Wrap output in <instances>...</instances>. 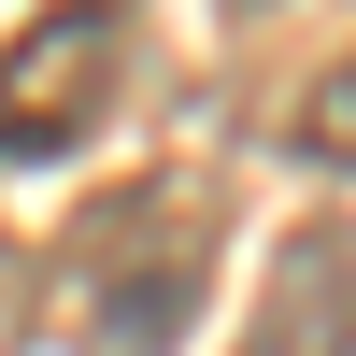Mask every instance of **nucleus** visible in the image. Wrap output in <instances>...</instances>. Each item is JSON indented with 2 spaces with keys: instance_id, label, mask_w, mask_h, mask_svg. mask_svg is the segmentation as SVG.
Wrapping results in <instances>:
<instances>
[{
  "instance_id": "nucleus-4",
  "label": "nucleus",
  "mask_w": 356,
  "mask_h": 356,
  "mask_svg": "<svg viewBox=\"0 0 356 356\" xmlns=\"http://www.w3.org/2000/svg\"><path fill=\"white\" fill-rule=\"evenodd\" d=\"M285 157H300V171H356V57H328V72L300 86V114H285Z\"/></svg>"
},
{
  "instance_id": "nucleus-5",
  "label": "nucleus",
  "mask_w": 356,
  "mask_h": 356,
  "mask_svg": "<svg viewBox=\"0 0 356 356\" xmlns=\"http://www.w3.org/2000/svg\"><path fill=\"white\" fill-rule=\"evenodd\" d=\"M0 300H15V243H0Z\"/></svg>"
},
{
  "instance_id": "nucleus-3",
  "label": "nucleus",
  "mask_w": 356,
  "mask_h": 356,
  "mask_svg": "<svg viewBox=\"0 0 356 356\" xmlns=\"http://www.w3.org/2000/svg\"><path fill=\"white\" fill-rule=\"evenodd\" d=\"M243 356H356V228H300L271 257Z\"/></svg>"
},
{
  "instance_id": "nucleus-2",
  "label": "nucleus",
  "mask_w": 356,
  "mask_h": 356,
  "mask_svg": "<svg viewBox=\"0 0 356 356\" xmlns=\"http://www.w3.org/2000/svg\"><path fill=\"white\" fill-rule=\"evenodd\" d=\"M114 72H129V0H57V15H29L15 43H0V171L72 157V143L100 129Z\"/></svg>"
},
{
  "instance_id": "nucleus-1",
  "label": "nucleus",
  "mask_w": 356,
  "mask_h": 356,
  "mask_svg": "<svg viewBox=\"0 0 356 356\" xmlns=\"http://www.w3.org/2000/svg\"><path fill=\"white\" fill-rule=\"evenodd\" d=\"M43 300L86 356H171L214 300V171H143V186L86 200L57 228Z\"/></svg>"
},
{
  "instance_id": "nucleus-6",
  "label": "nucleus",
  "mask_w": 356,
  "mask_h": 356,
  "mask_svg": "<svg viewBox=\"0 0 356 356\" xmlns=\"http://www.w3.org/2000/svg\"><path fill=\"white\" fill-rule=\"evenodd\" d=\"M228 15H257V0H228Z\"/></svg>"
}]
</instances>
